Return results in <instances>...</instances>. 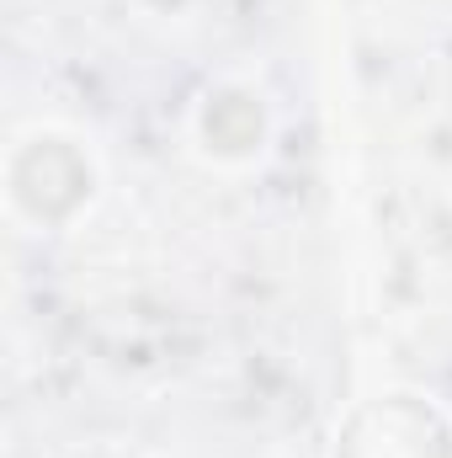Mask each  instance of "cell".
Instances as JSON below:
<instances>
[{"label": "cell", "mask_w": 452, "mask_h": 458, "mask_svg": "<svg viewBox=\"0 0 452 458\" xmlns=\"http://www.w3.org/2000/svg\"><path fill=\"white\" fill-rule=\"evenodd\" d=\"M5 192H11V214L21 225L59 229L70 225L80 208H91L96 198V160L86 155V144L64 128H27L11 139V160H5Z\"/></svg>", "instance_id": "cell-1"}]
</instances>
